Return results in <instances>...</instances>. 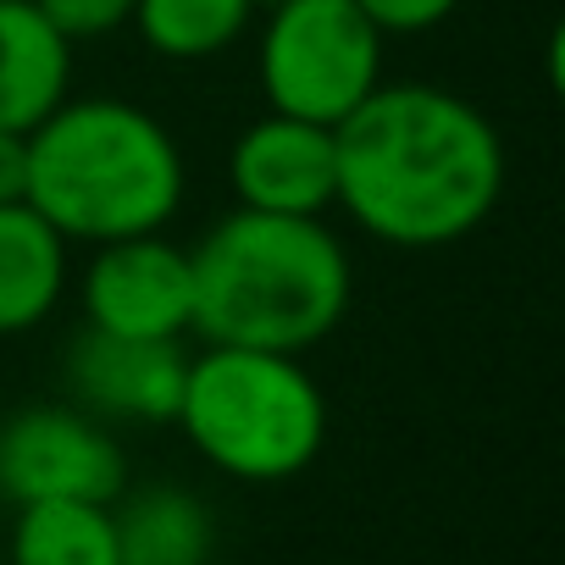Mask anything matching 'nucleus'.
Listing matches in <instances>:
<instances>
[{"mask_svg": "<svg viewBox=\"0 0 565 565\" xmlns=\"http://www.w3.org/2000/svg\"><path fill=\"white\" fill-rule=\"evenodd\" d=\"M29 200V134H0V205Z\"/></svg>", "mask_w": 565, "mask_h": 565, "instance_id": "f3484780", "label": "nucleus"}, {"mask_svg": "<svg viewBox=\"0 0 565 565\" xmlns=\"http://www.w3.org/2000/svg\"><path fill=\"white\" fill-rule=\"evenodd\" d=\"M189 449L233 482H289L328 444V394L300 355L205 344L189 355L172 416Z\"/></svg>", "mask_w": 565, "mask_h": 565, "instance_id": "20e7f679", "label": "nucleus"}, {"mask_svg": "<svg viewBox=\"0 0 565 565\" xmlns=\"http://www.w3.org/2000/svg\"><path fill=\"white\" fill-rule=\"evenodd\" d=\"M128 488L117 433L78 405H29L0 422V493L12 504H111Z\"/></svg>", "mask_w": 565, "mask_h": 565, "instance_id": "423d86ee", "label": "nucleus"}, {"mask_svg": "<svg viewBox=\"0 0 565 565\" xmlns=\"http://www.w3.org/2000/svg\"><path fill=\"white\" fill-rule=\"evenodd\" d=\"M260 0H134V29L161 62H211L255 29Z\"/></svg>", "mask_w": 565, "mask_h": 565, "instance_id": "4468645a", "label": "nucleus"}, {"mask_svg": "<svg viewBox=\"0 0 565 565\" xmlns=\"http://www.w3.org/2000/svg\"><path fill=\"white\" fill-rule=\"evenodd\" d=\"M73 244L29 205H0V339L34 333L67 295Z\"/></svg>", "mask_w": 565, "mask_h": 565, "instance_id": "9b49d317", "label": "nucleus"}, {"mask_svg": "<svg viewBox=\"0 0 565 565\" xmlns=\"http://www.w3.org/2000/svg\"><path fill=\"white\" fill-rule=\"evenodd\" d=\"M117 565H211L216 521L200 493L178 482H150L111 499Z\"/></svg>", "mask_w": 565, "mask_h": 565, "instance_id": "f8f14e48", "label": "nucleus"}, {"mask_svg": "<svg viewBox=\"0 0 565 565\" xmlns=\"http://www.w3.org/2000/svg\"><path fill=\"white\" fill-rule=\"evenodd\" d=\"M73 95V45L34 0H0V134H34Z\"/></svg>", "mask_w": 565, "mask_h": 565, "instance_id": "9d476101", "label": "nucleus"}, {"mask_svg": "<svg viewBox=\"0 0 565 565\" xmlns=\"http://www.w3.org/2000/svg\"><path fill=\"white\" fill-rule=\"evenodd\" d=\"M67 388L78 399V411L111 422H134V427H161L178 416L183 399V377H189V355L183 344H150V339H111L84 328L67 344Z\"/></svg>", "mask_w": 565, "mask_h": 565, "instance_id": "1a4fd4ad", "label": "nucleus"}, {"mask_svg": "<svg viewBox=\"0 0 565 565\" xmlns=\"http://www.w3.org/2000/svg\"><path fill=\"white\" fill-rule=\"evenodd\" d=\"M194 333L205 344L306 355L344 317L355 295V260L328 216L227 211L189 249Z\"/></svg>", "mask_w": 565, "mask_h": 565, "instance_id": "f03ea898", "label": "nucleus"}, {"mask_svg": "<svg viewBox=\"0 0 565 565\" xmlns=\"http://www.w3.org/2000/svg\"><path fill=\"white\" fill-rule=\"evenodd\" d=\"M189 167L172 128L117 95H67L29 134V205L67 244L167 233L183 211Z\"/></svg>", "mask_w": 565, "mask_h": 565, "instance_id": "7ed1b4c3", "label": "nucleus"}, {"mask_svg": "<svg viewBox=\"0 0 565 565\" xmlns=\"http://www.w3.org/2000/svg\"><path fill=\"white\" fill-rule=\"evenodd\" d=\"M34 7H40V18H45L73 51L134 23V0H34Z\"/></svg>", "mask_w": 565, "mask_h": 565, "instance_id": "2eb2a0df", "label": "nucleus"}, {"mask_svg": "<svg viewBox=\"0 0 565 565\" xmlns=\"http://www.w3.org/2000/svg\"><path fill=\"white\" fill-rule=\"evenodd\" d=\"M84 328L111 339H150L183 344L194 333V266L189 249L167 233H139L117 244H95L84 282Z\"/></svg>", "mask_w": 565, "mask_h": 565, "instance_id": "0eeeda50", "label": "nucleus"}, {"mask_svg": "<svg viewBox=\"0 0 565 565\" xmlns=\"http://www.w3.org/2000/svg\"><path fill=\"white\" fill-rule=\"evenodd\" d=\"M7 559L12 565H117L111 504H78V499L18 504Z\"/></svg>", "mask_w": 565, "mask_h": 565, "instance_id": "ddd939ff", "label": "nucleus"}, {"mask_svg": "<svg viewBox=\"0 0 565 565\" xmlns=\"http://www.w3.org/2000/svg\"><path fill=\"white\" fill-rule=\"evenodd\" d=\"M355 7L394 40V34H427V29L449 23L466 0H355Z\"/></svg>", "mask_w": 565, "mask_h": 565, "instance_id": "dca6fc26", "label": "nucleus"}, {"mask_svg": "<svg viewBox=\"0 0 565 565\" xmlns=\"http://www.w3.org/2000/svg\"><path fill=\"white\" fill-rule=\"evenodd\" d=\"M227 189L238 211L266 216H328L339 189V145L333 128L300 117H255L238 128L227 150Z\"/></svg>", "mask_w": 565, "mask_h": 565, "instance_id": "6e6552de", "label": "nucleus"}, {"mask_svg": "<svg viewBox=\"0 0 565 565\" xmlns=\"http://www.w3.org/2000/svg\"><path fill=\"white\" fill-rule=\"evenodd\" d=\"M260 7H271V0H260Z\"/></svg>", "mask_w": 565, "mask_h": 565, "instance_id": "a211bd4d", "label": "nucleus"}, {"mask_svg": "<svg viewBox=\"0 0 565 565\" xmlns=\"http://www.w3.org/2000/svg\"><path fill=\"white\" fill-rule=\"evenodd\" d=\"M388 34L355 0H271L255 34L266 111L339 128L388 84Z\"/></svg>", "mask_w": 565, "mask_h": 565, "instance_id": "39448f33", "label": "nucleus"}, {"mask_svg": "<svg viewBox=\"0 0 565 565\" xmlns=\"http://www.w3.org/2000/svg\"><path fill=\"white\" fill-rule=\"evenodd\" d=\"M333 205L388 249H449L471 238L504 194V139L493 117L444 84H377L333 128Z\"/></svg>", "mask_w": 565, "mask_h": 565, "instance_id": "f257e3e1", "label": "nucleus"}]
</instances>
